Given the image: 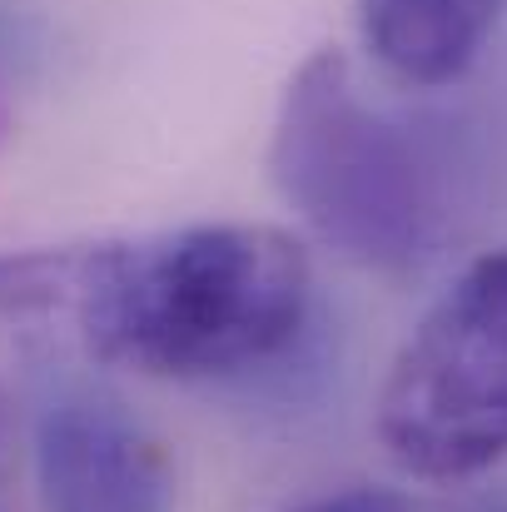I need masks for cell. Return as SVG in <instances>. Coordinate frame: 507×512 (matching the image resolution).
I'll return each mask as SVG.
<instances>
[{
    "label": "cell",
    "mask_w": 507,
    "mask_h": 512,
    "mask_svg": "<svg viewBox=\"0 0 507 512\" xmlns=\"http://www.w3.org/2000/svg\"><path fill=\"white\" fill-rule=\"evenodd\" d=\"M30 463L45 512H169L174 498L165 443L115 393L65 373L35 403Z\"/></svg>",
    "instance_id": "277c9868"
},
{
    "label": "cell",
    "mask_w": 507,
    "mask_h": 512,
    "mask_svg": "<svg viewBox=\"0 0 507 512\" xmlns=\"http://www.w3.org/2000/svg\"><path fill=\"white\" fill-rule=\"evenodd\" d=\"M383 453L423 483L507 458V249L473 259L398 348L378 393Z\"/></svg>",
    "instance_id": "3957f363"
},
{
    "label": "cell",
    "mask_w": 507,
    "mask_h": 512,
    "mask_svg": "<svg viewBox=\"0 0 507 512\" xmlns=\"http://www.w3.org/2000/svg\"><path fill=\"white\" fill-rule=\"evenodd\" d=\"M75 269L80 249H10L0 254V512H10L20 443L30 438L55 363L85 358L75 329Z\"/></svg>",
    "instance_id": "5b68a950"
},
{
    "label": "cell",
    "mask_w": 507,
    "mask_h": 512,
    "mask_svg": "<svg viewBox=\"0 0 507 512\" xmlns=\"http://www.w3.org/2000/svg\"><path fill=\"white\" fill-rule=\"evenodd\" d=\"M503 0H358L363 40L408 85L458 80L498 30Z\"/></svg>",
    "instance_id": "8992f818"
},
{
    "label": "cell",
    "mask_w": 507,
    "mask_h": 512,
    "mask_svg": "<svg viewBox=\"0 0 507 512\" xmlns=\"http://www.w3.org/2000/svg\"><path fill=\"white\" fill-rule=\"evenodd\" d=\"M294 512H413V508L393 488H338V493L299 503Z\"/></svg>",
    "instance_id": "52a82bcc"
},
{
    "label": "cell",
    "mask_w": 507,
    "mask_h": 512,
    "mask_svg": "<svg viewBox=\"0 0 507 512\" xmlns=\"http://www.w3.org/2000/svg\"><path fill=\"white\" fill-rule=\"evenodd\" d=\"M488 512H507V503H498V508H488Z\"/></svg>",
    "instance_id": "ba28073f"
},
{
    "label": "cell",
    "mask_w": 507,
    "mask_h": 512,
    "mask_svg": "<svg viewBox=\"0 0 507 512\" xmlns=\"http://www.w3.org/2000/svg\"><path fill=\"white\" fill-rule=\"evenodd\" d=\"M269 174L284 204L343 259L408 274L438 234L433 174L413 140L363 100L343 50H314L284 85Z\"/></svg>",
    "instance_id": "7a4b0ae2"
},
{
    "label": "cell",
    "mask_w": 507,
    "mask_h": 512,
    "mask_svg": "<svg viewBox=\"0 0 507 512\" xmlns=\"http://www.w3.org/2000/svg\"><path fill=\"white\" fill-rule=\"evenodd\" d=\"M314 264L274 224H189L85 244L75 329L85 363L199 383L249 373L304 334Z\"/></svg>",
    "instance_id": "6da1fadb"
}]
</instances>
